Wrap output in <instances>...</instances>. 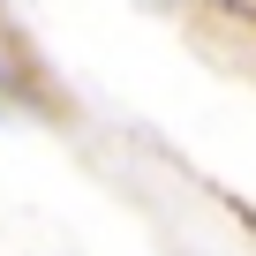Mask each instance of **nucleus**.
<instances>
[]
</instances>
